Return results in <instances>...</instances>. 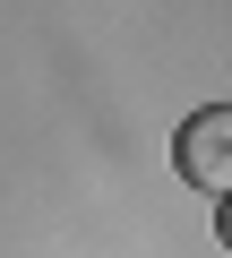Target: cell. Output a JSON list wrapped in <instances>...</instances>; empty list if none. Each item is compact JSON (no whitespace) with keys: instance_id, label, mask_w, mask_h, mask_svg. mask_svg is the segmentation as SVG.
Wrapping results in <instances>:
<instances>
[{"instance_id":"cell-1","label":"cell","mask_w":232,"mask_h":258,"mask_svg":"<svg viewBox=\"0 0 232 258\" xmlns=\"http://www.w3.org/2000/svg\"><path fill=\"white\" fill-rule=\"evenodd\" d=\"M172 164H181V181H198L206 198H223V189H232V112H223V103H206V112H189V120H181Z\"/></svg>"}]
</instances>
